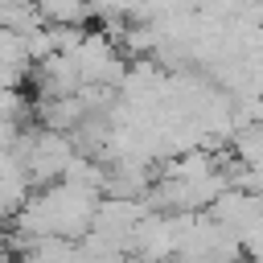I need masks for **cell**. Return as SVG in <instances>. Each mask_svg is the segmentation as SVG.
I'll list each match as a JSON object with an SVG mask.
<instances>
[{
    "label": "cell",
    "mask_w": 263,
    "mask_h": 263,
    "mask_svg": "<svg viewBox=\"0 0 263 263\" xmlns=\"http://www.w3.org/2000/svg\"><path fill=\"white\" fill-rule=\"evenodd\" d=\"M33 8L49 29H70L90 21V0H33Z\"/></svg>",
    "instance_id": "6da1fadb"
}]
</instances>
